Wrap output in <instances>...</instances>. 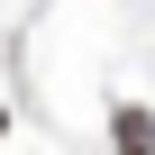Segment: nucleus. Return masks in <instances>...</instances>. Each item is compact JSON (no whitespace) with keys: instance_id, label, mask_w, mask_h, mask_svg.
Returning <instances> with one entry per match:
<instances>
[{"instance_id":"obj_1","label":"nucleus","mask_w":155,"mask_h":155,"mask_svg":"<svg viewBox=\"0 0 155 155\" xmlns=\"http://www.w3.org/2000/svg\"><path fill=\"white\" fill-rule=\"evenodd\" d=\"M155 146V128H146V110H119V155H146Z\"/></svg>"}]
</instances>
